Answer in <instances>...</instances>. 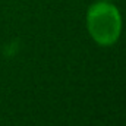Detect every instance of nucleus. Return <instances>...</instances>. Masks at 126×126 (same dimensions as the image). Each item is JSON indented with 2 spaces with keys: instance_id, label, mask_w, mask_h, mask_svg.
Wrapping results in <instances>:
<instances>
[{
  "instance_id": "nucleus-1",
  "label": "nucleus",
  "mask_w": 126,
  "mask_h": 126,
  "mask_svg": "<svg viewBox=\"0 0 126 126\" xmlns=\"http://www.w3.org/2000/svg\"><path fill=\"white\" fill-rule=\"evenodd\" d=\"M87 27L97 44L111 46L120 37L122 16L117 7L109 1H97L88 9Z\"/></svg>"
},
{
  "instance_id": "nucleus-2",
  "label": "nucleus",
  "mask_w": 126,
  "mask_h": 126,
  "mask_svg": "<svg viewBox=\"0 0 126 126\" xmlns=\"http://www.w3.org/2000/svg\"><path fill=\"white\" fill-rule=\"evenodd\" d=\"M103 1H109V0H103Z\"/></svg>"
}]
</instances>
